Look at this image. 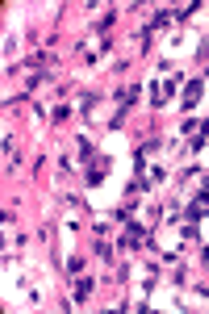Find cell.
<instances>
[{
    "instance_id": "1",
    "label": "cell",
    "mask_w": 209,
    "mask_h": 314,
    "mask_svg": "<svg viewBox=\"0 0 209 314\" xmlns=\"http://www.w3.org/2000/svg\"><path fill=\"white\" fill-rule=\"evenodd\" d=\"M196 97H201V80H192L188 92H184V105H196Z\"/></svg>"
}]
</instances>
